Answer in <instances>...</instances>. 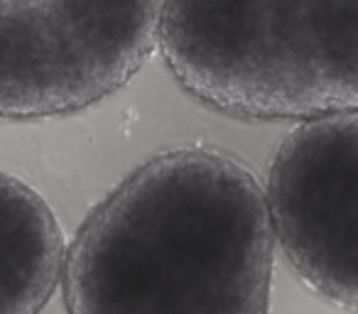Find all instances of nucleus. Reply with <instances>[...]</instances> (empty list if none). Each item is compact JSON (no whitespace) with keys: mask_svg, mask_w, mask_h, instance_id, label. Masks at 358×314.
Wrapping results in <instances>:
<instances>
[{"mask_svg":"<svg viewBox=\"0 0 358 314\" xmlns=\"http://www.w3.org/2000/svg\"><path fill=\"white\" fill-rule=\"evenodd\" d=\"M64 253L45 197L0 170V314H40L62 283Z\"/></svg>","mask_w":358,"mask_h":314,"instance_id":"5","label":"nucleus"},{"mask_svg":"<svg viewBox=\"0 0 358 314\" xmlns=\"http://www.w3.org/2000/svg\"><path fill=\"white\" fill-rule=\"evenodd\" d=\"M275 236L238 157L177 148L130 172L64 253L66 314H268Z\"/></svg>","mask_w":358,"mask_h":314,"instance_id":"1","label":"nucleus"},{"mask_svg":"<svg viewBox=\"0 0 358 314\" xmlns=\"http://www.w3.org/2000/svg\"><path fill=\"white\" fill-rule=\"evenodd\" d=\"M270 229L317 294L358 309V110L299 120L265 187Z\"/></svg>","mask_w":358,"mask_h":314,"instance_id":"4","label":"nucleus"},{"mask_svg":"<svg viewBox=\"0 0 358 314\" xmlns=\"http://www.w3.org/2000/svg\"><path fill=\"white\" fill-rule=\"evenodd\" d=\"M157 50L219 113L299 123L358 110V0H162Z\"/></svg>","mask_w":358,"mask_h":314,"instance_id":"2","label":"nucleus"},{"mask_svg":"<svg viewBox=\"0 0 358 314\" xmlns=\"http://www.w3.org/2000/svg\"><path fill=\"white\" fill-rule=\"evenodd\" d=\"M162 0H0V118L69 115L157 50Z\"/></svg>","mask_w":358,"mask_h":314,"instance_id":"3","label":"nucleus"}]
</instances>
